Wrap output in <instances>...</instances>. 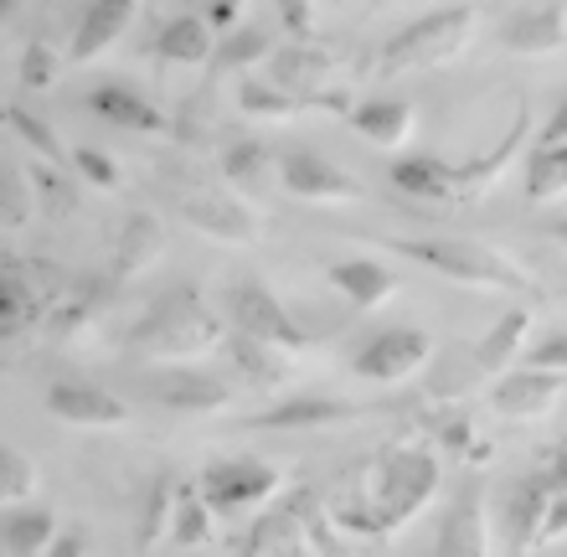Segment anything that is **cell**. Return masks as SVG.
Listing matches in <instances>:
<instances>
[{
    "instance_id": "6da1fadb",
    "label": "cell",
    "mask_w": 567,
    "mask_h": 557,
    "mask_svg": "<svg viewBox=\"0 0 567 557\" xmlns=\"http://www.w3.org/2000/svg\"><path fill=\"white\" fill-rule=\"evenodd\" d=\"M227 336H233V326H223V316L212 310V300L202 289L171 285L140 310V320L124 336V347L135 357H145V362L186 367L196 357H207V351L227 347Z\"/></svg>"
},
{
    "instance_id": "7a4b0ae2",
    "label": "cell",
    "mask_w": 567,
    "mask_h": 557,
    "mask_svg": "<svg viewBox=\"0 0 567 557\" xmlns=\"http://www.w3.org/2000/svg\"><path fill=\"white\" fill-rule=\"evenodd\" d=\"M439 481H444V470H439L433 450L377 454L372 470H367V491H361V501H367V512L377 522V537H398L439 496Z\"/></svg>"
},
{
    "instance_id": "3957f363",
    "label": "cell",
    "mask_w": 567,
    "mask_h": 557,
    "mask_svg": "<svg viewBox=\"0 0 567 557\" xmlns=\"http://www.w3.org/2000/svg\"><path fill=\"white\" fill-rule=\"evenodd\" d=\"M403 258L423 264L429 274H444L449 285H464V289H495V295H511V289H526L532 274L516 264V258L495 254L491 243H475V238H403L392 243Z\"/></svg>"
},
{
    "instance_id": "277c9868",
    "label": "cell",
    "mask_w": 567,
    "mask_h": 557,
    "mask_svg": "<svg viewBox=\"0 0 567 557\" xmlns=\"http://www.w3.org/2000/svg\"><path fill=\"white\" fill-rule=\"evenodd\" d=\"M475 27L480 16L470 6H439V11L419 16V21H408L388 47H382V58L377 68L388 78L398 73H429V68H444L464 52V47L475 42Z\"/></svg>"
},
{
    "instance_id": "5b68a950",
    "label": "cell",
    "mask_w": 567,
    "mask_h": 557,
    "mask_svg": "<svg viewBox=\"0 0 567 557\" xmlns=\"http://www.w3.org/2000/svg\"><path fill=\"white\" fill-rule=\"evenodd\" d=\"M269 83H279L284 93H295L310 104V114H341L351 120V78H346V58L330 52L320 42H289L274 52L269 62Z\"/></svg>"
},
{
    "instance_id": "8992f818",
    "label": "cell",
    "mask_w": 567,
    "mask_h": 557,
    "mask_svg": "<svg viewBox=\"0 0 567 557\" xmlns=\"http://www.w3.org/2000/svg\"><path fill=\"white\" fill-rule=\"evenodd\" d=\"M330 547H336L330 522L310 496H289L269 506L238 537V557H330Z\"/></svg>"
},
{
    "instance_id": "52a82bcc",
    "label": "cell",
    "mask_w": 567,
    "mask_h": 557,
    "mask_svg": "<svg viewBox=\"0 0 567 557\" xmlns=\"http://www.w3.org/2000/svg\"><path fill=\"white\" fill-rule=\"evenodd\" d=\"M68 279L73 274L52 269L42 258H6V269H0V336L21 341L37 326H47V316L62 300Z\"/></svg>"
},
{
    "instance_id": "ba28073f",
    "label": "cell",
    "mask_w": 567,
    "mask_h": 557,
    "mask_svg": "<svg viewBox=\"0 0 567 557\" xmlns=\"http://www.w3.org/2000/svg\"><path fill=\"white\" fill-rule=\"evenodd\" d=\"M202 496L212 501V512L233 522V516H248V512H269L279 506L284 496V470L274 460H254V454H233V460H212L202 475Z\"/></svg>"
},
{
    "instance_id": "9c48e42d",
    "label": "cell",
    "mask_w": 567,
    "mask_h": 557,
    "mask_svg": "<svg viewBox=\"0 0 567 557\" xmlns=\"http://www.w3.org/2000/svg\"><path fill=\"white\" fill-rule=\"evenodd\" d=\"M223 305H227V326H233L238 336H254V341L284 351V357L310 347L305 326L289 316V305H284L264 279H233L227 295H223Z\"/></svg>"
},
{
    "instance_id": "30bf717a",
    "label": "cell",
    "mask_w": 567,
    "mask_h": 557,
    "mask_svg": "<svg viewBox=\"0 0 567 557\" xmlns=\"http://www.w3.org/2000/svg\"><path fill=\"white\" fill-rule=\"evenodd\" d=\"M181 223L196 227L202 238L212 243H233V248H248V243L264 238V217L254 212V202H243L238 192H217V186H192V192L176 196Z\"/></svg>"
},
{
    "instance_id": "8fae6325",
    "label": "cell",
    "mask_w": 567,
    "mask_h": 557,
    "mask_svg": "<svg viewBox=\"0 0 567 557\" xmlns=\"http://www.w3.org/2000/svg\"><path fill=\"white\" fill-rule=\"evenodd\" d=\"M433 362V341L419 326H392V331H377L367 347L351 357V372L367 377V382H382V388H398L408 377H419Z\"/></svg>"
},
{
    "instance_id": "7c38bea8",
    "label": "cell",
    "mask_w": 567,
    "mask_h": 557,
    "mask_svg": "<svg viewBox=\"0 0 567 557\" xmlns=\"http://www.w3.org/2000/svg\"><path fill=\"white\" fill-rule=\"evenodd\" d=\"M279 186L295 196V202H310V207H341V202H361V196H367V186H361L351 171H341L320 151L279 155Z\"/></svg>"
},
{
    "instance_id": "4fadbf2b",
    "label": "cell",
    "mask_w": 567,
    "mask_h": 557,
    "mask_svg": "<svg viewBox=\"0 0 567 557\" xmlns=\"http://www.w3.org/2000/svg\"><path fill=\"white\" fill-rule=\"evenodd\" d=\"M140 398H150L155 408H171V413H217V408H227L233 392L223 377L202 372V367H155L140 377Z\"/></svg>"
},
{
    "instance_id": "5bb4252c",
    "label": "cell",
    "mask_w": 567,
    "mask_h": 557,
    "mask_svg": "<svg viewBox=\"0 0 567 557\" xmlns=\"http://www.w3.org/2000/svg\"><path fill=\"white\" fill-rule=\"evenodd\" d=\"M47 413L62 423H78V429H124L130 423V403L99 382H83V377H58L47 388Z\"/></svg>"
},
{
    "instance_id": "9a60e30c",
    "label": "cell",
    "mask_w": 567,
    "mask_h": 557,
    "mask_svg": "<svg viewBox=\"0 0 567 557\" xmlns=\"http://www.w3.org/2000/svg\"><path fill=\"white\" fill-rule=\"evenodd\" d=\"M501 42L516 58H547L567 42V6H516V11L501 21Z\"/></svg>"
},
{
    "instance_id": "2e32d148",
    "label": "cell",
    "mask_w": 567,
    "mask_h": 557,
    "mask_svg": "<svg viewBox=\"0 0 567 557\" xmlns=\"http://www.w3.org/2000/svg\"><path fill=\"white\" fill-rule=\"evenodd\" d=\"M563 388H567V377L537 372V367H516V372H506L491 388V403L501 419H542V413H553Z\"/></svg>"
},
{
    "instance_id": "e0dca14e",
    "label": "cell",
    "mask_w": 567,
    "mask_h": 557,
    "mask_svg": "<svg viewBox=\"0 0 567 557\" xmlns=\"http://www.w3.org/2000/svg\"><path fill=\"white\" fill-rule=\"evenodd\" d=\"M361 419L357 403L341 398H284V403L264 408L248 419V429H269V434H299V429H336V423Z\"/></svg>"
},
{
    "instance_id": "ac0fdd59",
    "label": "cell",
    "mask_w": 567,
    "mask_h": 557,
    "mask_svg": "<svg viewBox=\"0 0 567 557\" xmlns=\"http://www.w3.org/2000/svg\"><path fill=\"white\" fill-rule=\"evenodd\" d=\"M553 501H557V491H553V481L547 475H526L516 491H511V547H516V557H532V553H542V537H547V516H553Z\"/></svg>"
},
{
    "instance_id": "d6986e66",
    "label": "cell",
    "mask_w": 567,
    "mask_h": 557,
    "mask_svg": "<svg viewBox=\"0 0 567 557\" xmlns=\"http://www.w3.org/2000/svg\"><path fill=\"white\" fill-rule=\"evenodd\" d=\"M140 21V6L135 0H99V6H83L78 16V31H73V47H68V58L73 62H93L104 58L109 47L120 42L124 31Z\"/></svg>"
},
{
    "instance_id": "ffe728a7",
    "label": "cell",
    "mask_w": 567,
    "mask_h": 557,
    "mask_svg": "<svg viewBox=\"0 0 567 557\" xmlns=\"http://www.w3.org/2000/svg\"><path fill=\"white\" fill-rule=\"evenodd\" d=\"M433 557H491V516H485V496L480 491H464L449 506L439 543H433Z\"/></svg>"
},
{
    "instance_id": "44dd1931",
    "label": "cell",
    "mask_w": 567,
    "mask_h": 557,
    "mask_svg": "<svg viewBox=\"0 0 567 557\" xmlns=\"http://www.w3.org/2000/svg\"><path fill=\"white\" fill-rule=\"evenodd\" d=\"M217 31L202 21V11H181L155 31V58L171 68H212L217 62Z\"/></svg>"
},
{
    "instance_id": "7402d4cb",
    "label": "cell",
    "mask_w": 567,
    "mask_h": 557,
    "mask_svg": "<svg viewBox=\"0 0 567 557\" xmlns=\"http://www.w3.org/2000/svg\"><path fill=\"white\" fill-rule=\"evenodd\" d=\"M165 254V223L155 212H130L114 233V254H109V274L114 279H135L155 258Z\"/></svg>"
},
{
    "instance_id": "603a6c76",
    "label": "cell",
    "mask_w": 567,
    "mask_h": 557,
    "mask_svg": "<svg viewBox=\"0 0 567 557\" xmlns=\"http://www.w3.org/2000/svg\"><path fill=\"white\" fill-rule=\"evenodd\" d=\"M114 289H120V279L114 274H73L68 279V289H62V300L52 305V316H47V331L52 336H73L83 331L99 310H104L109 300H114Z\"/></svg>"
},
{
    "instance_id": "cb8c5ba5",
    "label": "cell",
    "mask_w": 567,
    "mask_h": 557,
    "mask_svg": "<svg viewBox=\"0 0 567 557\" xmlns=\"http://www.w3.org/2000/svg\"><path fill=\"white\" fill-rule=\"evenodd\" d=\"M223 182L243 202H258V196H269L279 186V161L264 151V140H238V145L223 151Z\"/></svg>"
},
{
    "instance_id": "d4e9b609",
    "label": "cell",
    "mask_w": 567,
    "mask_h": 557,
    "mask_svg": "<svg viewBox=\"0 0 567 557\" xmlns=\"http://www.w3.org/2000/svg\"><path fill=\"white\" fill-rule=\"evenodd\" d=\"M326 274H330V285L346 295V305H357V310H382L398 295L392 269L377 264V258H336Z\"/></svg>"
},
{
    "instance_id": "484cf974",
    "label": "cell",
    "mask_w": 567,
    "mask_h": 557,
    "mask_svg": "<svg viewBox=\"0 0 567 557\" xmlns=\"http://www.w3.org/2000/svg\"><path fill=\"white\" fill-rule=\"evenodd\" d=\"M89 109L99 114V120L120 124V130H140V135H165V130H171V120H165L161 109L150 104L140 89H124V83H104V89H93Z\"/></svg>"
},
{
    "instance_id": "4316f807",
    "label": "cell",
    "mask_w": 567,
    "mask_h": 557,
    "mask_svg": "<svg viewBox=\"0 0 567 557\" xmlns=\"http://www.w3.org/2000/svg\"><path fill=\"white\" fill-rule=\"evenodd\" d=\"M392 186L413 202H460V166L439 155H408L392 166Z\"/></svg>"
},
{
    "instance_id": "83f0119b",
    "label": "cell",
    "mask_w": 567,
    "mask_h": 557,
    "mask_svg": "<svg viewBox=\"0 0 567 557\" xmlns=\"http://www.w3.org/2000/svg\"><path fill=\"white\" fill-rule=\"evenodd\" d=\"M526 336H532V310H511V316H501L491 326V331L475 341V367L480 377H501L516 367V357L526 351Z\"/></svg>"
},
{
    "instance_id": "f1b7e54d",
    "label": "cell",
    "mask_w": 567,
    "mask_h": 557,
    "mask_svg": "<svg viewBox=\"0 0 567 557\" xmlns=\"http://www.w3.org/2000/svg\"><path fill=\"white\" fill-rule=\"evenodd\" d=\"M413 104L408 99H367V104H357V114H351V130H357L361 140H372V145H382V151H403L408 140H413Z\"/></svg>"
},
{
    "instance_id": "f546056e",
    "label": "cell",
    "mask_w": 567,
    "mask_h": 557,
    "mask_svg": "<svg viewBox=\"0 0 567 557\" xmlns=\"http://www.w3.org/2000/svg\"><path fill=\"white\" fill-rule=\"evenodd\" d=\"M176 501H181V481L171 475V470H161L145 491V506H140V527H135V553L140 557L176 537Z\"/></svg>"
},
{
    "instance_id": "4dcf8cb0",
    "label": "cell",
    "mask_w": 567,
    "mask_h": 557,
    "mask_svg": "<svg viewBox=\"0 0 567 557\" xmlns=\"http://www.w3.org/2000/svg\"><path fill=\"white\" fill-rule=\"evenodd\" d=\"M522 140H526V109H516V120H511V130L501 135V145H495L491 155H480V161H470V166H460V202L470 196H485L495 182H501V171L511 166V155L522 151Z\"/></svg>"
},
{
    "instance_id": "1f68e13d",
    "label": "cell",
    "mask_w": 567,
    "mask_h": 557,
    "mask_svg": "<svg viewBox=\"0 0 567 557\" xmlns=\"http://www.w3.org/2000/svg\"><path fill=\"white\" fill-rule=\"evenodd\" d=\"M58 537H62V527L47 506H11L6 512V547L16 557H47Z\"/></svg>"
},
{
    "instance_id": "d6a6232c",
    "label": "cell",
    "mask_w": 567,
    "mask_h": 557,
    "mask_svg": "<svg viewBox=\"0 0 567 557\" xmlns=\"http://www.w3.org/2000/svg\"><path fill=\"white\" fill-rule=\"evenodd\" d=\"M429 429H433V444H439V450H449L454 460H464V465H491V460H495L491 439H480L475 423H470V408H444Z\"/></svg>"
},
{
    "instance_id": "836d02e7",
    "label": "cell",
    "mask_w": 567,
    "mask_h": 557,
    "mask_svg": "<svg viewBox=\"0 0 567 557\" xmlns=\"http://www.w3.org/2000/svg\"><path fill=\"white\" fill-rule=\"evenodd\" d=\"M227 357L238 362V372L254 382V388H264V392H274V388H284L289 382V367H284V351H274V347H264V341H254V336H227Z\"/></svg>"
},
{
    "instance_id": "e575fe53",
    "label": "cell",
    "mask_w": 567,
    "mask_h": 557,
    "mask_svg": "<svg viewBox=\"0 0 567 557\" xmlns=\"http://www.w3.org/2000/svg\"><path fill=\"white\" fill-rule=\"evenodd\" d=\"M238 109L243 114H254V120H274V124H289V120H299V114H310L305 99L284 93L279 83H269V78H243Z\"/></svg>"
},
{
    "instance_id": "d590c367",
    "label": "cell",
    "mask_w": 567,
    "mask_h": 557,
    "mask_svg": "<svg viewBox=\"0 0 567 557\" xmlns=\"http://www.w3.org/2000/svg\"><path fill=\"white\" fill-rule=\"evenodd\" d=\"M31 217H37V182H31V166L6 161V166H0V227H6V233H21Z\"/></svg>"
},
{
    "instance_id": "8d00e7d4",
    "label": "cell",
    "mask_w": 567,
    "mask_h": 557,
    "mask_svg": "<svg viewBox=\"0 0 567 557\" xmlns=\"http://www.w3.org/2000/svg\"><path fill=\"white\" fill-rule=\"evenodd\" d=\"M217 537V512H212V501L202 496V485L196 481H181V501H176V547H207Z\"/></svg>"
},
{
    "instance_id": "74e56055",
    "label": "cell",
    "mask_w": 567,
    "mask_h": 557,
    "mask_svg": "<svg viewBox=\"0 0 567 557\" xmlns=\"http://www.w3.org/2000/svg\"><path fill=\"white\" fill-rule=\"evenodd\" d=\"M258 62H274V37L264 27H238L233 37L217 42V62H212V73H248Z\"/></svg>"
},
{
    "instance_id": "f35d334b",
    "label": "cell",
    "mask_w": 567,
    "mask_h": 557,
    "mask_svg": "<svg viewBox=\"0 0 567 557\" xmlns=\"http://www.w3.org/2000/svg\"><path fill=\"white\" fill-rule=\"evenodd\" d=\"M526 196L532 202L567 196V145H537L526 155Z\"/></svg>"
},
{
    "instance_id": "ab89813d",
    "label": "cell",
    "mask_w": 567,
    "mask_h": 557,
    "mask_svg": "<svg viewBox=\"0 0 567 557\" xmlns=\"http://www.w3.org/2000/svg\"><path fill=\"white\" fill-rule=\"evenodd\" d=\"M6 124H11V135H16V140H27L31 155H37L42 166H62V161L73 166V151H62L58 130H52L47 120H37L31 109H16V104H11V109H6Z\"/></svg>"
},
{
    "instance_id": "60d3db41",
    "label": "cell",
    "mask_w": 567,
    "mask_h": 557,
    "mask_svg": "<svg viewBox=\"0 0 567 557\" xmlns=\"http://www.w3.org/2000/svg\"><path fill=\"white\" fill-rule=\"evenodd\" d=\"M37 485H42V475L31 465V454H21L11 444V450L0 454V496H6V512H11V506H27V501L37 496Z\"/></svg>"
},
{
    "instance_id": "b9f144b4",
    "label": "cell",
    "mask_w": 567,
    "mask_h": 557,
    "mask_svg": "<svg viewBox=\"0 0 567 557\" xmlns=\"http://www.w3.org/2000/svg\"><path fill=\"white\" fill-rule=\"evenodd\" d=\"M16 73H21V83H27L31 93H47V89H52V83L62 78L58 47L42 42V37H31V42L21 47V68H16Z\"/></svg>"
},
{
    "instance_id": "7bdbcfd3",
    "label": "cell",
    "mask_w": 567,
    "mask_h": 557,
    "mask_svg": "<svg viewBox=\"0 0 567 557\" xmlns=\"http://www.w3.org/2000/svg\"><path fill=\"white\" fill-rule=\"evenodd\" d=\"M73 171L83 176V182L99 186V192H114V186H120V166H114V155L93 151V145H78L73 151Z\"/></svg>"
},
{
    "instance_id": "ee69618b",
    "label": "cell",
    "mask_w": 567,
    "mask_h": 557,
    "mask_svg": "<svg viewBox=\"0 0 567 557\" xmlns=\"http://www.w3.org/2000/svg\"><path fill=\"white\" fill-rule=\"evenodd\" d=\"M31 182H37V202L52 212H73L78 192L58 176V166H42V161H31Z\"/></svg>"
},
{
    "instance_id": "f6af8a7d",
    "label": "cell",
    "mask_w": 567,
    "mask_h": 557,
    "mask_svg": "<svg viewBox=\"0 0 567 557\" xmlns=\"http://www.w3.org/2000/svg\"><path fill=\"white\" fill-rule=\"evenodd\" d=\"M526 367H537V372H557L567 377V331L563 336H547L542 347L526 351Z\"/></svg>"
},
{
    "instance_id": "bcb514c9",
    "label": "cell",
    "mask_w": 567,
    "mask_h": 557,
    "mask_svg": "<svg viewBox=\"0 0 567 557\" xmlns=\"http://www.w3.org/2000/svg\"><path fill=\"white\" fill-rule=\"evenodd\" d=\"M279 21L295 42H315V6H299V0H284L279 6Z\"/></svg>"
},
{
    "instance_id": "7dc6e473",
    "label": "cell",
    "mask_w": 567,
    "mask_h": 557,
    "mask_svg": "<svg viewBox=\"0 0 567 557\" xmlns=\"http://www.w3.org/2000/svg\"><path fill=\"white\" fill-rule=\"evenodd\" d=\"M202 21H207L217 37H233V31L243 27V11L233 6V0H212V6H202Z\"/></svg>"
},
{
    "instance_id": "c3c4849f",
    "label": "cell",
    "mask_w": 567,
    "mask_h": 557,
    "mask_svg": "<svg viewBox=\"0 0 567 557\" xmlns=\"http://www.w3.org/2000/svg\"><path fill=\"white\" fill-rule=\"evenodd\" d=\"M47 557H93V537L83 527H62V537L52 543Z\"/></svg>"
},
{
    "instance_id": "681fc988",
    "label": "cell",
    "mask_w": 567,
    "mask_h": 557,
    "mask_svg": "<svg viewBox=\"0 0 567 557\" xmlns=\"http://www.w3.org/2000/svg\"><path fill=\"white\" fill-rule=\"evenodd\" d=\"M542 475L553 481L557 496H567V444H553V450H547V465H542Z\"/></svg>"
},
{
    "instance_id": "f907efd6",
    "label": "cell",
    "mask_w": 567,
    "mask_h": 557,
    "mask_svg": "<svg viewBox=\"0 0 567 557\" xmlns=\"http://www.w3.org/2000/svg\"><path fill=\"white\" fill-rule=\"evenodd\" d=\"M542 145H567V99L557 104V114L547 120V130H542Z\"/></svg>"
},
{
    "instance_id": "816d5d0a",
    "label": "cell",
    "mask_w": 567,
    "mask_h": 557,
    "mask_svg": "<svg viewBox=\"0 0 567 557\" xmlns=\"http://www.w3.org/2000/svg\"><path fill=\"white\" fill-rule=\"evenodd\" d=\"M557 537H567V496L553 501V516H547V537H542V543H557Z\"/></svg>"
},
{
    "instance_id": "f5cc1de1",
    "label": "cell",
    "mask_w": 567,
    "mask_h": 557,
    "mask_svg": "<svg viewBox=\"0 0 567 557\" xmlns=\"http://www.w3.org/2000/svg\"><path fill=\"white\" fill-rule=\"evenodd\" d=\"M547 238H553V243H563V248H567V217H557V223H547Z\"/></svg>"
}]
</instances>
